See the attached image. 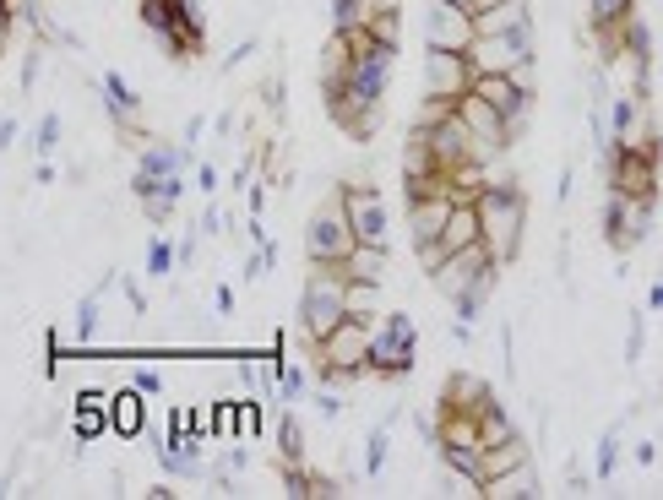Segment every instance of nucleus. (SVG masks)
Masks as SVG:
<instances>
[{"label":"nucleus","mask_w":663,"mask_h":500,"mask_svg":"<svg viewBox=\"0 0 663 500\" xmlns=\"http://www.w3.org/2000/svg\"><path fill=\"white\" fill-rule=\"evenodd\" d=\"M473 218H479V245L490 250V261L506 267L522 245V223H528V202L511 180H484L473 191Z\"/></svg>","instance_id":"nucleus-1"},{"label":"nucleus","mask_w":663,"mask_h":500,"mask_svg":"<svg viewBox=\"0 0 663 500\" xmlns=\"http://www.w3.org/2000/svg\"><path fill=\"white\" fill-rule=\"evenodd\" d=\"M462 55H468V71H511V77L528 82L533 22H517V28H500V33H473V44L462 49Z\"/></svg>","instance_id":"nucleus-2"},{"label":"nucleus","mask_w":663,"mask_h":500,"mask_svg":"<svg viewBox=\"0 0 663 500\" xmlns=\"http://www.w3.org/2000/svg\"><path fill=\"white\" fill-rule=\"evenodd\" d=\"M365 316H343L327 337H316V375H321V386H337V381H348V375H365Z\"/></svg>","instance_id":"nucleus-3"},{"label":"nucleus","mask_w":663,"mask_h":500,"mask_svg":"<svg viewBox=\"0 0 663 500\" xmlns=\"http://www.w3.org/2000/svg\"><path fill=\"white\" fill-rule=\"evenodd\" d=\"M343 289H348V278L337 267H316L310 261V278H305V294H299V332L316 343V337H327L337 321L348 316V305H343Z\"/></svg>","instance_id":"nucleus-4"},{"label":"nucleus","mask_w":663,"mask_h":500,"mask_svg":"<svg viewBox=\"0 0 663 500\" xmlns=\"http://www.w3.org/2000/svg\"><path fill=\"white\" fill-rule=\"evenodd\" d=\"M414 343H419L414 316L408 310H386L381 332L365 337V370L370 375H408L414 370Z\"/></svg>","instance_id":"nucleus-5"},{"label":"nucleus","mask_w":663,"mask_h":500,"mask_svg":"<svg viewBox=\"0 0 663 500\" xmlns=\"http://www.w3.org/2000/svg\"><path fill=\"white\" fill-rule=\"evenodd\" d=\"M468 93L479 98V104H490L495 115L506 120L511 136L522 131V120H528V109H533V87L522 82V77H511V71H473Z\"/></svg>","instance_id":"nucleus-6"},{"label":"nucleus","mask_w":663,"mask_h":500,"mask_svg":"<svg viewBox=\"0 0 663 500\" xmlns=\"http://www.w3.org/2000/svg\"><path fill=\"white\" fill-rule=\"evenodd\" d=\"M348 250H354V234H348V218H343V196L332 191L305 223V256L316 267H337Z\"/></svg>","instance_id":"nucleus-7"},{"label":"nucleus","mask_w":663,"mask_h":500,"mask_svg":"<svg viewBox=\"0 0 663 500\" xmlns=\"http://www.w3.org/2000/svg\"><path fill=\"white\" fill-rule=\"evenodd\" d=\"M343 218H348V234H354V245H386V234H392V212H386L381 191H370V185H343Z\"/></svg>","instance_id":"nucleus-8"},{"label":"nucleus","mask_w":663,"mask_h":500,"mask_svg":"<svg viewBox=\"0 0 663 500\" xmlns=\"http://www.w3.org/2000/svg\"><path fill=\"white\" fill-rule=\"evenodd\" d=\"M468 55L457 49H424V104H457L468 93Z\"/></svg>","instance_id":"nucleus-9"},{"label":"nucleus","mask_w":663,"mask_h":500,"mask_svg":"<svg viewBox=\"0 0 663 500\" xmlns=\"http://www.w3.org/2000/svg\"><path fill=\"white\" fill-rule=\"evenodd\" d=\"M468 44H473V11L430 0V11H424V49H457L462 55Z\"/></svg>","instance_id":"nucleus-10"},{"label":"nucleus","mask_w":663,"mask_h":500,"mask_svg":"<svg viewBox=\"0 0 663 500\" xmlns=\"http://www.w3.org/2000/svg\"><path fill=\"white\" fill-rule=\"evenodd\" d=\"M457 120L468 125V136H473V147H479V158H495V153H506V147H511L506 120H500L490 104H479L473 93L457 98Z\"/></svg>","instance_id":"nucleus-11"},{"label":"nucleus","mask_w":663,"mask_h":500,"mask_svg":"<svg viewBox=\"0 0 663 500\" xmlns=\"http://www.w3.org/2000/svg\"><path fill=\"white\" fill-rule=\"evenodd\" d=\"M131 191L142 196L147 223H169V212H174V202H180L185 180H180V174H164V180H153V174H136V180H131Z\"/></svg>","instance_id":"nucleus-12"},{"label":"nucleus","mask_w":663,"mask_h":500,"mask_svg":"<svg viewBox=\"0 0 663 500\" xmlns=\"http://www.w3.org/2000/svg\"><path fill=\"white\" fill-rule=\"evenodd\" d=\"M435 245H441V256L479 245V218H473V202H446V218H441V229H435Z\"/></svg>","instance_id":"nucleus-13"},{"label":"nucleus","mask_w":663,"mask_h":500,"mask_svg":"<svg viewBox=\"0 0 663 500\" xmlns=\"http://www.w3.org/2000/svg\"><path fill=\"white\" fill-rule=\"evenodd\" d=\"M109 430L125 435V441H136V435H147V397L136 392H115L109 397Z\"/></svg>","instance_id":"nucleus-14"},{"label":"nucleus","mask_w":663,"mask_h":500,"mask_svg":"<svg viewBox=\"0 0 663 500\" xmlns=\"http://www.w3.org/2000/svg\"><path fill=\"white\" fill-rule=\"evenodd\" d=\"M479 495L528 500V495H539V473H533V462H517V468H506V473H490V479L479 484Z\"/></svg>","instance_id":"nucleus-15"},{"label":"nucleus","mask_w":663,"mask_h":500,"mask_svg":"<svg viewBox=\"0 0 663 500\" xmlns=\"http://www.w3.org/2000/svg\"><path fill=\"white\" fill-rule=\"evenodd\" d=\"M337 272L354 283H386V245H354L337 261Z\"/></svg>","instance_id":"nucleus-16"},{"label":"nucleus","mask_w":663,"mask_h":500,"mask_svg":"<svg viewBox=\"0 0 663 500\" xmlns=\"http://www.w3.org/2000/svg\"><path fill=\"white\" fill-rule=\"evenodd\" d=\"M490 403V386L484 381H473V375H452L446 381V414H479V408Z\"/></svg>","instance_id":"nucleus-17"},{"label":"nucleus","mask_w":663,"mask_h":500,"mask_svg":"<svg viewBox=\"0 0 663 500\" xmlns=\"http://www.w3.org/2000/svg\"><path fill=\"white\" fill-rule=\"evenodd\" d=\"M104 109H109V120L120 125V131H131V115H136V104H142V98L131 93V82L120 77V71H104Z\"/></svg>","instance_id":"nucleus-18"},{"label":"nucleus","mask_w":663,"mask_h":500,"mask_svg":"<svg viewBox=\"0 0 663 500\" xmlns=\"http://www.w3.org/2000/svg\"><path fill=\"white\" fill-rule=\"evenodd\" d=\"M636 120H642V98H636V93H615V104H609V125H604V136H609V142H631Z\"/></svg>","instance_id":"nucleus-19"},{"label":"nucleus","mask_w":663,"mask_h":500,"mask_svg":"<svg viewBox=\"0 0 663 500\" xmlns=\"http://www.w3.org/2000/svg\"><path fill=\"white\" fill-rule=\"evenodd\" d=\"M180 169H185V147H169V142H147L142 147V164H136V174H153V180L180 174Z\"/></svg>","instance_id":"nucleus-20"},{"label":"nucleus","mask_w":663,"mask_h":500,"mask_svg":"<svg viewBox=\"0 0 663 500\" xmlns=\"http://www.w3.org/2000/svg\"><path fill=\"white\" fill-rule=\"evenodd\" d=\"M343 305H348V316H375V305H381V283H354L348 278V289H343Z\"/></svg>","instance_id":"nucleus-21"},{"label":"nucleus","mask_w":663,"mask_h":500,"mask_svg":"<svg viewBox=\"0 0 663 500\" xmlns=\"http://www.w3.org/2000/svg\"><path fill=\"white\" fill-rule=\"evenodd\" d=\"M136 17H142V28L158 33V39L174 28V6H169V0H136Z\"/></svg>","instance_id":"nucleus-22"},{"label":"nucleus","mask_w":663,"mask_h":500,"mask_svg":"<svg viewBox=\"0 0 663 500\" xmlns=\"http://www.w3.org/2000/svg\"><path fill=\"white\" fill-rule=\"evenodd\" d=\"M625 17H631V0H593V33H620Z\"/></svg>","instance_id":"nucleus-23"},{"label":"nucleus","mask_w":663,"mask_h":500,"mask_svg":"<svg viewBox=\"0 0 663 500\" xmlns=\"http://www.w3.org/2000/svg\"><path fill=\"white\" fill-rule=\"evenodd\" d=\"M370 17V0H332V33H354Z\"/></svg>","instance_id":"nucleus-24"},{"label":"nucleus","mask_w":663,"mask_h":500,"mask_svg":"<svg viewBox=\"0 0 663 500\" xmlns=\"http://www.w3.org/2000/svg\"><path fill=\"white\" fill-rule=\"evenodd\" d=\"M278 452H283V462H299V457H305V430H299L294 414L278 419Z\"/></svg>","instance_id":"nucleus-25"},{"label":"nucleus","mask_w":663,"mask_h":500,"mask_svg":"<svg viewBox=\"0 0 663 500\" xmlns=\"http://www.w3.org/2000/svg\"><path fill=\"white\" fill-rule=\"evenodd\" d=\"M109 430V408H77V435L82 441H98Z\"/></svg>","instance_id":"nucleus-26"},{"label":"nucleus","mask_w":663,"mask_h":500,"mask_svg":"<svg viewBox=\"0 0 663 500\" xmlns=\"http://www.w3.org/2000/svg\"><path fill=\"white\" fill-rule=\"evenodd\" d=\"M386 446H392V430H386V424H381V430H370V452H365V473H370V479L386 468Z\"/></svg>","instance_id":"nucleus-27"},{"label":"nucleus","mask_w":663,"mask_h":500,"mask_svg":"<svg viewBox=\"0 0 663 500\" xmlns=\"http://www.w3.org/2000/svg\"><path fill=\"white\" fill-rule=\"evenodd\" d=\"M93 337H98V294H87L77 310V343H93Z\"/></svg>","instance_id":"nucleus-28"},{"label":"nucleus","mask_w":663,"mask_h":500,"mask_svg":"<svg viewBox=\"0 0 663 500\" xmlns=\"http://www.w3.org/2000/svg\"><path fill=\"white\" fill-rule=\"evenodd\" d=\"M615 462H620V435L609 430L604 441H598V479H609V473H615Z\"/></svg>","instance_id":"nucleus-29"},{"label":"nucleus","mask_w":663,"mask_h":500,"mask_svg":"<svg viewBox=\"0 0 663 500\" xmlns=\"http://www.w3.org/2000/svg\"><path fill=\"white\" fill-rule=\"evenodd\" d=\"M147 272H153V278H164V272H174V245L153 240V250H147Z\"/></svg>","instance_id":"nucleus-30"},{"label":"nucleus","mask_w":663,"mask_h":500,"mask_svg":"<svg viewBox=\"0 0 663 500\" xmlns=\"http://www.w3.org/2000/svg\"><path fill=\"white\" fill-rule=\"evenodd\" d=\"M55 142H60V115H44L39 120V142H33V147H39V158L55 153Z\"/></svg>","instance_id":"nucleus-31"},{"label":"nucleus","mask_w":663,"mask_h":500,"mask_svg":"<svg viewBox=\"0 0 663 500\" xmlns=\"http://www.w3.org/2000/svg\"><path fill=\"white\" fill-rule=\"evenodd\" d=\"M234 430H240L245 441H256V430H261V414H256V403H240V419H234Z\"/></svg>","instance_id":"nucleus-32"},{"label":"nucleus","mask_w":663,"mask_h":500,"mask_svg":"<svg viewBox=\"0 0 663 500\" xmlns=\"http://www.w3.org/2000/svg\"><path fill=\"white\" fill-rule=\"evenodd\" d=\"M136 392L158 397V392H164V375H158V370H136Z\"/></svg>","instance_id":"nucleus-33"},{"label":"nucleus","mask_w":663,"mask_h":500,"mask_svg":"<svg viewBox=\"0 0 663 500\" xmlns=\"http://www.w3.org/2000/svg\"><path fill=\"white\" fill-rule=\"evenodd\" d=\"M316 408H321V419H337V414H343V397L321 392V397H316Z\"/></svg>","instance_id":"nucleus-34"},{"label":"nucleus","mask_w":663,"mask_h":500,"mask_svg":"<svg viewBox=\"0 0 663 500\" xmlns=\"http://www.w3.org/2000/svg\"><path fill=\"white\" fill-rule=\"evenodd\" d=\"M196 180H202V185H196L202 196H212V191H218V169H212V164H202V169H196Z\"/></svg>","instance_id":"nucleus-35"},{"label":"nucleus","mask_w":663,"mask_h":500,"mask_svg":"<svg viewBox=\"0 0 663 500\" xmlns=\"http://www.w3.org/2000/svg\"><path fill=\"white\" fill-rule=\"evenodd\" d=\"M39 66H44V55L33 49V55H28V66H22V87H33V82H39Z\"/></svg>","instance_id":"nucleus-36"},{"label":"nucleus","mask_w":663,"mask_h":500,"mask_svg":"<svg viewBox=\"0 0 663 500\" xmlns=\"http://www.w3.org/2000/svg\"><path fill=\"white\" fill-rule=\"evenodd\" d=\"M77 408H109V397H104V392H93V386H87V392H77Z\"/></svg>","instance_id":"nucleus-37"},{"label":"nucleus","mask_w":663,"mask_h":500,"mask_svg":"<svg viewBox=\"0 0 663 500\" xmlns=\"http://www.w3.org/2000/svg\"><path fill=\"white\" fill-rule=\"evenodd\" d=\"M212 305H218V316H229V310H234V289H218V294H212Z\"/></svg>","instance_id":"nucleus-38"},{"label":"nucleus","mask_w":663,"mask_h":500,"mask_svg":"<svg viewBox=\"0 0 663 500\" xmlns=\"http://www.w3.org/2000/svg\"><path fill=\"white\" fill-rule=\"evenodd\" d=\"M11 136H17V120H0V153L11 147Z\"/></svg>","instance_id":"nucleus-39"},{"label":"nucleus","mask_w":663,"mask_h":500,"mask_svg":"<svg viewBox=\"0 0 663 500\" xmlns=\"http://www.w3.org/2000/svg\"><path fill=\"white\" fill-rule=\"evenodd\" d=\"M11 28V0H0V33Z\"/></svg>","instance_id":"nucleus-40"}]
</instances>
